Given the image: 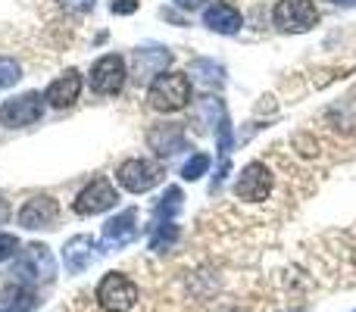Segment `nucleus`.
<instances>
[{"mask_svg":"<svg viewBox=\"0 0 356 312\" xmlns=\"http://www.w3.org/2000/svg\"><path fill=\"white\" fill-rule=\"evenodd\" d=\"M13 275H16V284H25V288L50 284L56 278V259L50 253V247H44V244L22 247L16 263H13Z\"/></svg>","mask_w":356,"mask_h":312,"instance_id":"f257e3e1","label":"nucleus"},{"mask_svg":"<svg viewBox=\"0 0 356 312\" xmlns=\"http://www.w3.org/2000/svg\"><path fill=\"white\" fill-rule=\"evenodd\" d=\"M147 100L160 113H178L191 100V79L184 72H163L150 81Z\"/></svg>","mask_w":356,"mask_h":312,"instance_id":"f03ea898","label":"nucleus"},{"mask_svg":"<svg viewBox=\"0 0 356 312\" xmlns=\"http://www.w3.org/2000/svg\"><path fill=\"white\" fill-rule=\"evenodd\" d=\"M94 300L104 312H131L138 303V284L122 272H106L94 290Z\"/></svg>","mask_w":356,"mask_h":312,"instance_id":"7ed1b4c3","label":"nucleus"},{"mask_svg":"<svg viewBox=\"0 0 356 312\" xmlns=\"http://www.w3.org/2000/svg\"><path fill=\"white\" fill-rule=\"evenodd\" d=\"M272 19H275V25L282 31L303 35V31H309L319 22V10H316L313 0H278L275 10H272Z\"/></svg>","mask_w":356,"mask_h":312,"instance_id":"20e7f679","label":"nucleus"},{"mask_svg":"<svg viewBox=\"0 0 356 312\" xmlns=\"http://www.w3.org/2000/svg\"><path fill=\"white\" fill-rule=\"evenodd\" d=\"M116 181L131 194H147L150 188L163 181V165L150 159H125L116 169Z\"/></svg>","mask_w":356,"mask_h":312,"instance_id":"39448f33","label":"nucleus"},{"mask_svg":"<svg viewBox=\"0 0 356 312\" xmlns=\"http://www.w3.org/2000/svg\"><path fill=\"white\" fill-rule=\"evenodd\" d=\"M41 100L44 97L38 91H25V94H19V97L3 100V106H0V122H3L6 129H25V125H35L44 113Z\"/></svg>","mask_w":356,"mask_h":312,"instance_id":"423d86ee","label":"nucleus"},{"mask_svg":"<svg viewBox=\"0 0 356 312\" xmlns=\"http://www.w3.org/2000/svg\"><path fill=\"white\" fill-rule=\"evenodd\" d=\"M116 203H119V194L110 178H94V181L75 197L72 209L79 215H100V213H106V209H113Z\"/></svg>","mask_w":356,"mask_h":312,"instance_id":"0eeeda50","label":"nucleus"},{"mask_svg":"<svg viewBox=\"0 0 356 312\" xmlns=\"http://www.w3.org/2000/svg\"><path fill=\"white\" fill-rule=\"evenodd\" d=\"M125 60L119 54H106L100 56L97 63L91 66V75H88V81H91V91L97 94H119L125 85Z\"/></svg>","mask_w":356,"mask_h":312,"instance_id":"6e6552de","label":"nucleus"},{"mask_svg":"<svg viewBox=\"0 0 356 312\" xmlns=\"http://www.w3.org/2000/svg\"><path fill=\"white\" fill-rule=\"evenodd\" d=\"M269 190H272V172L266 163H247L244 169H241L238 181H234V194L247 203L266 200Z\"/></svg>","mask_w":356,"mask_h":312,"instance_id":"1a4fd4ad","label":"nucleus"},{"mask_svg":"<svg viewBox=\"0 0 356 312\" xmlns=\"http://www.w3.org/2000/svg\"><path fill=\"white\" fill-rule=\"evenodd\" d=\"M60 219V203L47 194H38L31 200L22 203L19 209V225L29 228V231H38V228H54V222Z\"/></svg>","mask_w":356,"mask_h":312,"instance_id":"9d476101","label":"nucleus"},{"mask_svg":"<svg viewBox=\"0 0 356 312\" xmlns=\"http://www.w3.org/2000/svg\"><path fill=\"white\" fill-rule=\"evenodd\" d=\"M147 147L156 156H175L188 150V135H184L181 122H160L147 131Z\"/></svg>","mask_w":356,"mask_h":312,"instance_id":"9b49d317","label":"nucleus"},{"mask_svg":"<svg viewBox=\"0 0 356 312\" xmlns=\"http://www.w3.org/2000/svg\"><path fill=\"white\" fill-rule=\"evenodd\" d=\"M97 253H100V244L91 238V234H75V238H69L66 247H63V263H66V272L69 275H81V272L97 259Z\"/></svg>","mask_w":356,"mask_h":312,"instance_id":"f8f14e48","label":"nucleus"},{"mask_svg":"<svg viewBox=\"0 0 356 312\" xmlns=\"http://www.w3.org/2000/svg\"><path fill=\"white\" fill-rule=\"evenodd\" d=\"M138 238V209H125L116 219H110L104 225V238H100V247L104 250H119V247L131 244Z\"/></svg>","mask_w":356,"mask_h":312,"instance_id":"ddd939ff","label":"nucleus"},{"mask_svg":"<svg viewBox=\"0 0 356 312\" xmlns=\"http://www.w3.org/2000/svg\"><path fill=\"white\" fill-rule=\"evenodd\" d=\"M79 94H81V75L75 72V69H66L60 79L47 85L44 100H47L54 110H66V106H72L75 100H79Z\"/></svg>","mask_w":356,"mask_h":312,"instance_id":"4468645a","label":"nucleus"},{"mask_svg":"<svg viewBox=\"0 0 356 312\" xmlns=\"http://www.w3.org/2000/svg\"><path fill=\"white\" fill-rule=\"evenodd\" d=\"M203 25L209 31H216V35H234L244 25V19H241V13L228 0H216V3H209L203 10Z\"/></svg>","mask_w":356,"mask_h":312,"instance_id":"2eb2a0df","label":"nucleus"},{"mask_svg":"<svg viewBox=\"0 0 356 312\" xmlns=\"http://www.w3.org/2000/svg\"><path fill=\"white\" fill-rule=\"evenodd\" d=\"M131 60H135L138 81H147V79H154V75L166 72V66L172 63V50H166V47H138Z\"/></svg>","mask_w":356,"mask_h":312,"instance_id":"dca6fc26","label":"nucleus"},{"mask_svg":"<svg viewBox=\"0 0 356 312\" xmlns=\"http://www.w3.org/2000/svg\"><path fill=\"white\" fill-rule=\"evenodd\" d=\"M35 290L25 288V284H13L0 294V312H35Z\"/></svg>","mask_w":356,"mask_h":312,"instance_id":"f3484780","label":"nucleus"},{"mask_svg":"<svg viewBox=\"0 0 356 312\" xmlns=\"http://www.w3.org/2000/svg\"><path fill=\"white\" fill-rule=\"evenodd\" d=\"M225 119V106H222L219 97H203L197 100L194 106V122L200 125V131H209L216 122H222Z\"/></svg>","mask_w":356,"mask_h":312,"instance_id":"a211bd4d","label":"nucleus"},{"mask_svg":"<svg viewBox=\"0 0 356 312\" xmlns=\"http://www.w3.org/2000/svg\"><path fill=\"white\" fill-rule=\"evenodd\" d=\"M191 75H194V81L203 85V88H222L225 85V69L213 60H194L191 63Z\"/></svg>","mask_w":356,"mask_h":312,"instance_id":"6ab92c4d","label":"nucleus"},{"mask_svg":"<svg viewBox=\"0 0 356 312\" xmlns=\"http://www.w3.org/2000/svg\"><path fill=\"white\" fill-rule=\"evenodd\" d=\"M178 234L181 231H178L175 222H160V225H154V234H150V250H156V253L172 250Z\"/></svg>","mask_w":356,"mask_h":312,"instance_id":"aec40b11","label":"nucleus"},{"mask_svg":"<svg viewBox=\"0 0 356 312\" xmlns=\"http://www.w3.org/2000/svg\"><path fill=\"white\" fill-rule=\"evenodd\" d=\"M181 209V188H169L166 190V197H163L160 203H156V213H154V225H160L163 219L166 222H172V215Z\"/></svg>","mask_w":356,"mask_h":312,"instance_id":"412c9836","label":"nucleus"},{"mask_svg":"<svg viewBox=\"0 0 356 312\" xmlns=\"http://www.w3.org/2000/svg\"><path fill=\"white\" fill-rule=\"evenodd\" d=\"M19 79H22V66L13 56H0V91L13 88Z\"/></svg>","mask_w":356,"mask_h":312,"instance_id":"4be33fe9","label":"nucleus"},{"mask_svg":"<svg viewBox=\"0 0 356 312\" xmlns=\"http://www.w3.org/2000/svg\"><path fill=\"white\" fill-rule=\"evenodd\" d=\"M207 169H209V156L207 154H194L188 163H184L181 178H184V181H197V178L207 175Z\"/></svg>","mask_w":356,"mask_h":312,"instance_id":"5701e85b","label":"nucleus"},{"mask_svg":"<svg viewBox=\"0 0 356 312\" xmlns=\"http://www.w3.org/2000/svg\"><path fill=\"white\" fill-rule=\"evenodd\" d=\"M16 253H19L16 234H0V263H3V259H10V256H16Z\"/></svg>","mask_w":356,"mask_h":312,"instance_id":"b1692460","label":"nucleus"},{"mask_svg":"<svg viewBox=\"0 0 356 312\" xmlns=\"http://www.w3.org/2000/svg\"><path fill=\"white\" fill-rule=\"evenodd\" d=\"M56 3H60L66 13H75V16H81V13H91V10H94V0H56Z\"/></svg>","mask_w":356,"mask_h":312,"instance_id":"393cba45","label":"nucleus"},{"mask_svg":"<svg viewBox=\"0 0 356 312\" xmlns=\"http://www.w3.org/2000/svg\"><path fill=\"white\" fill-rule=\"evenodd\" d=\"M110 10L116 16H131V13H138V0H113Z\"/></svg>","mask_w":356,"mask_h":312,"instance_id":"a878e982","label":"nucleus"},{"mask_svg":"<svg viewBox=\"0 0 356 312\" xmlns=\"http://www.w3.org/2000/svg\"><path fill=\"white\" fill-rule=\"evenodd\" d=\"M175 6H181V10H200L203 3H207V0H172Z\"/></svg>","mask_w":356,"mask_h":312,"instance_id":"bb28decb","label":"nucleus"},{"mask_svg":"<svg viewBox=\"0 0 356 312\" xmlns=\"http://www.w3.org/2000/svg\"><path fill=\"white\" fill-rule=\"evenodd\" d=\"M6 215H10V209H6V203H3V200H0V222H3V219H6Z\"/></svg>","mask_w":356,"mask_h":312,"instance_id":"cd10ccee","label":"nucleus"},{"mask_svg":"<svg viewBox=\"0 0 356 312\" xmlns=\"http://www.w3.org/2000/svg\"><path fill=\"white\" fill-rule=\"evenodd\" d=\"M334 3H338V6H347V10H350V6H356V0H334Z\"/></svg>","mask_w":356,"mask_h":312,"instance_id":"c85d7f7f","label":"nucleus"}]
</instances>
